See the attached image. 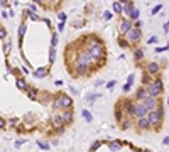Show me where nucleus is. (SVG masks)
<instances>
[{
  "mask_svg": "<svg viewBox=\"0 0 169 152\" xmlns=\"http://www.w3.org/2000/svg\"><path fill=\"white\" fill-rule=\"evenodd\" d=\"M146 118L149 120L150 129H161V125H162V122H164V107H162L161 103H157V107H156L154 110L147 111Z\"/></svg>",
  "mask_w": 169,
  "mask_h": 152,
  "instance_id": "nucleus-1",
  "label": "nucleus"
},
{
  "mask_svg": "<svg viewBox=\"0 0 169 152\" xmlns=\"http://www.w3.org/2000/svg\"><path fill=\"white\" fill-rule=\"evenodd\" d=\"M52 108L54 110H68V108H73V98L64 95V93H58L54 98H52Z\"/></svg>",
  "mask_w": 169,
  "mask_h": 152,
  "instance_id": "nucleus-2",
  "label": "nucleus"
},
{
  "mask_svg": "<svg viewBox=\"0 0 169 152\" xmlns=\"http://www.w3.org/2000/svg\"><path fill=\"white\" fill-rule=\"evenodd\" d=\"M146 91H147V96L159 98L161 95L164 93V83H162V80H161V78L150 80L149 85H146Z\"/></svg>",
  "mask_w": 169,
  "mask_h": 152,
  "instance_id": "nucleus-3",
  "label": "nucleus"
},
{
  "mask_svg": "<svg viewBox=\"0 0 169 152\" xmlns=\"http://www.w3.org/2000/svg\"><path fill=\"white\" fill-rule=\"evenodd\" d=\"M123 37L129 41L130 44H137V42H140V39H142V30L137 29V27H132Z\"/></svg>",
  "mask_w": 169,
  "mask_h": 152,
  "instance_id": "nucleus-4",
  "label": "nucleus"
},
{
  "mask_svg": "<svg viewBox=\"0 0 169 152\" xmlns=\"http://www.w3.org/2000/svg\"><path fill=\"white\" fill-rule=\"evenodd\" d=\"M157 98H154V96H146V98H142L140 100V105L146 108V111H150V110H154L156 107H157Z\"/></svg>",
  "mask_w": 169,
  "mask_h": 152,
  "instance_id": "nucleus-5",
  "label": "nucleus"
},
{
  "mask_svg": "<svg viewBox=\"0 0 169 152\" xmlns=\"http://www.w3.org/2000/svg\"><path fill=\"white\" fill-rule=\"evenodd\" d=\"M147 115V111H146V108L140 105V101H135L134 103V110H132V115H130V118H142V117H146Z\"/></svg>",
  "mask_w": 169,
  "mask_h": 152,
  "instance_id": "nucleus-6",
  "label": "nucleus"
},
{
  "mask_svg": "<svg viewBox=\"0 0 169 152\" xmlns=\"http://www.w3.org/2000/svg\"><path fill=\"white\" fill-rule=\"evenodd\" d=\"M73 74H74V78H86V76L90 74V66L76 64V68L73 69Z\"/></svg>",
  "mask_w": 169,
  "mask_h": 152,
  "instance_id": "nucleus-7",
  "label": "nucleus"
},
{
  "mask_svg": "<svg viewBox=\"0 0 169 152\" xmlns=\"http://www.w3.org/2000/svg\"><path fill=\"white\" fill-rule=\"evenodd\" d=\"M132 27H134V25H132V20H130V19H120L119 32H120V36H122V37H123V36H125V34H127Z\"/></svg>",
  "mask_w": 169,
  "mask_h": 152,
  "instance_id": "nucleus-8",
  "label": "nucleus"
},
{
  "mask_svg": "<svg viewBox=\"0 0 169 152\" xmlns=\"http://www.w3.org/2000/svg\"><path fill=\"white\" fill-rule=\"evenodd\" d=\"M146 73L147 74H150V76H156V74H159L161 73V64L159 63H147L146 64Z\"/></svg>",
  "mask_w": 169,
  "mask_h": 152,
  "instance_id": "nucleus-9",
  "label": "nucleus"
},
{
  "mask_svg": "<svg viewBox=\"0 0 169 152\" xmlns=\"http://www.w3.org/2000/svg\"><path fill=\"white\" fill-rule=\"evenodd\" d=\"M59 115H61V120H63V123H64V125H70L71 122H73V117H74V113H73V108L63 110Z\"/></svg>",
  "mask_w": 169,
  "mask_h": 152,
  "instance_id": "nucleus-10",
  "label": "nucleus"
},
{
  "mask_svg": "<svg viewBox=\"0 0 169 152\" xmlns=\"http://www.w3.org/2000/svg\"><path fill=\"white\" fill-rule=\"evenodd\" d=\"M51 123H52V127H54V129H58V130H63V129L66 127V125L63 123V120H61V115H59V113H54V115H52Z\"/></svg>",
  "mask_w": 169,
  "mask_h": 152,
  "instance_id": "nucleus-11",
  "label": "nucleus"
},
{
  "mask_svg": "<svg viewBox=\"0 0 169 152\" xmlns=\"http://www.w3.org/2000/svg\"><path fill=\"white\" fill-rule=\"evenodd\" d=\"M48 74H49V68H48V66H42V68L34 69V78H37V80H41V78H46Z\"/></svg>",
  "mask_w": 169,
  "mask_h": 152,
  "instance_id": "nucleus-12",
  "label": "nucleus"
},
{
  "mask_svg": "<svg viewBox=\"0 0 169 152\" xmlns=\"http://www.w3.org/2000/svg\"><path fill=\"white\" fill-rule=\"evenodd\" d=\"M137 129H139V130H149V129H150L149 120H147L146 117H142V118H137Z\"/></svg>",
  "mask_w": 169,
  "mask_h": 152,
  "instance_id": "nucleus-13",
  "label": "nucleus"
},
{
  "mask_svg": "<svg viewBox=\"0 0 169 152\" xmlns=\"http://www.w3.org/2000/svg\"><path fill=\"white\" fill-rule=\"evenodd\" d=\"M134 9H135V5H134V2H132V0H129L127 3H123V5H122V12H123L127 17L134 12Z\"/></svg>",
  "mask_w": 169,
  "mask_h": 152,
  "instance_id": "nucleus-14",
  "label": "nucleus"
},
{
  "mask_svg": "<svg viewBox=\"0 0 169 152\" xmlns=\"http://www.w3.org/2000/svg\"><path fill=\"white\" fill-rule=\"evenodd\" d=\"M26 91H27V98H29V100H37V96H39V90H37V88L29 86Z\"/></svg>",
  "mask_w": 169,
  "mask_h": 152,
  "instance_id": "nucleus-15",
  "label": "nucleus"
},
{
  "mask_svg": "<svg viewBox=\"0 0 169 152\" xmlns=\"http://www.w3.org/2000/svg\"><path fill=\"white\" fill-rule=\"evenodd\" d=\"M15 86H17V90H20V91H26L27 88H29L27 81L24 80V78H17V81H15Z\"/></svg>",
  "mask_w": 169,
  "mask_h": 152,
  "instance_id": "nucleus-16",
  "label": "nucleus"
},
{
  "mask_svg": "<svg viewBox=\"0 0 169 152\" xmlns=\"http://www.w3.org/2000/svg\"><path fill=\"white\" fill-rule=\"evenodd\" d=\"M147 96V91H146V86H140V88H137V91H135V100L140 101L142 98H146Z\"/></svg>",
  "mask_w": 169,
  "mask_h": 152,
  "instance_id": "nucleus-17",
  "label": "nucleus"
},
{
  "mask_svg": "<svg viewBox=\"0 0 169 152\" xmlns=\"http://www.w3.org/2000/svg\"><path fill=\"white\" fill-rule=\"evenodd\" d=\"M134 59L135 61L144 59V49H142V47H135V49H134Z\"/></svg>",
  "mask_w": 169,
  "mask_h": 152,
  "instance_id": "nucleus-18",
  "label": "nucleus"
},
{
  "mask_svg": "<svg viewBox=\"0 0 169 152\" xmlns=\"http://www.w3.org/2000/svg\"><path fill=\"white\" fill-rule=\"evenodd\" d=\"M108 149L112 152H119L120 149H122V144H120L119 140H113V142H110L108 144Z\"/></svg>",
  "mask_w": 169,
  "mask_h": 152,
  "instance_id": "nucleus-19",
  "label": "nucleus"
},
{
  "mask_svg": "<svg viewBox=\"0 0 169 152\" xmlns=\"http://www.w3.org/2000/svg\"><path fill=\"white\" fill-rule=\"evenodd\" d=\"M100 96H101V95H100V93H90L88 96H86V101H88L90 105H95V101L98 100Z\"/></svg>",
  "mask_w": 169,
  "mask_h": 152,
  "instance_id": "nucleus-20",
  "label": "nucleus"
},
{
  "mask_svg": "<svg viewBox=\"0 0 169 152\" xmlns=\"http://www.w3.org/2000/svg\"><path fill=\"white\" fill-rule=\"evenodd\" d=\"M26 30H27V25H26V24H20L19 25V42H20V46H22V39H24V36H26Z\"/></svg>",
  "mask_w": 169,
  "mask_h": 152,
  "instance_id": "nucleus-21",
  "label": "nucleus"
},
{
  "mask_svg": "<svg viewBox=\"0 0 169 152\" xmlns=\"http://www.w3.org/2000/svg\"><path fill=\"white\" fill-rule=\"evenodd\" d=\"M117 42H119V46L122 47V49H129V47H130V42L125 39V37H119V39H117Z\"/></svg>",
  "mask_w": 169,
  "mask_h": 152,
  "instance_id": "nucleus-22",
  "label": "nucleus"
},
{
  "mask_svg": "<svg viewBox=\"0 0 169 152\" xmlns=\"http://www.w3.org/2000/svg\"><path fill=\"white\" fill-rule=\"evenodd\" d=\"M24 123H26V125H34V123H36V117H34V113H29V115H26V118H24Z\"/></svg>",
  "mask_w": 169,
  "mask_h": 152,
  "instance_id": "nucleus-23",
  "label": "nucleus"
},
{
  "mask_svg": "<svg viewBox=\"0 0 169 152\" xmlns=\"http://www.w3.org/2000/svg\"><path fill=\"white\" fill-rule=\"evenodd\" d=\"M81 115H83L85 122H91L93 120V115H91V111L90 110H81Z\"/></svg>",
  "mask_w": 169,
  "mask_h": 152,
  "instance_id": "nucleus-24",
  "label": "nucleus"
},
{
  "mask_svg": "<svg viewBox=\"0 0 169 152\" xmlns=\"http://www.w3.org/2000/svg\"><path fill=\"white\" fill-rule=\"evenodd\" d=\"M10 47H12V42H10V41H5V42H3V54H5V56L10 54Z\"/></svg>",
  "mask_w": 169,
  "mask_h": 152,
  "instance_id": "nucleus-25",
  "label": "nucleus"
},
{
  "mask_svg": "<svg viewBox=\"0 0 169 152\" xmlns=\"http://www.w3.org/2000/svg\"><path fill=\"white\" fill-rule=\"evenodd\" d=\"M150 83V74H147L146 71L142 73V86H146V85H149Z\"/></svg>",
  "mask_w": 169,
  "mask_h": 152,
  "instance_id": "nucleus-26",
  "label": "nucleus"
},
{
  "mask_svg": "<svg viewBox=\"0 0 169 152\" xmlns=\"http://www.w3.org/2000/svg\"><path fill=\"white\" fill-rule=\"evenodd\" d=\"M112 9H113L115 14H122V3H119V2L115 0V2H113V5H112Z\"/></svg>",
  "mask_w": 169,
  "mask_h": 152,
  "instance_id": "nucleus-27",
  "label": "nucleus"
},
{
  "mask_svg": "<svg viewBox=\"0 0 169 152\" xmlns=\"http://www.w3.org/2000/svg\"><path fill=\"white\" fill-rule=\"evenodd\" d=\"M56 59V47H51L49 49V64H52Z\"/></svg>",
  "mask_w": 169,
  "mask_h": 152,
  "instance_id": "nucleus-28",
  "label": "nucleus"
},
{
  "mask_svg": "<svg viewBox=\"0 0 169 152\" xmlns=\"http://www.w3.org/2000/svg\"><path fill=\"white\" fill-rule=\"evenodd\" d=\"M37 147H39V149H42V151H49L51 149V145L49 144H46V142H37Z\"/></svg>",
  "mask_w": 169,
  "mask_h": 152,
  "instance_id": "nucleus-29",
  "label": "nucleus"
},
{
  "mask_svg": "<svg viewBox=\"0 0 169 152\" xmlns=\"http://www.w3.org/2000/svg\"><path fill=\"white\" fill-rule=\"evenodd\" d=\"M58 41H59L58 34H52V37H51V47H56L58 46Z\"/></svg>",
  "mask_w": 169,
  "mask_h": 152,
  "instance_id": "nucleus-30",
  "label": "nucleus"
},
{
  "mask_svg": "<svg viewBox=\"0 0 169 152\" xmlns=\"http://www.w3.org/2000/svg\"><path fill=\"white\" fill-rule=\"evenodd\" d=\"M112 17H113V12H110V10L103 12V19H105V20H110Z\"/></svg>",
  "mask_w": 169,
  "mask_h": 152,
  "instance_id": "nucleus-31",
  "label": "nucleus"
},
{
  "mask_svg": "<svg viewBox=\"0 0 169 152\" xmlns=\"http://www.w3.org/2000/svg\"><path fill=\"white\" fill-rule=\"evenodd\" d=\"M161 10H162V5H156V7L152 9V15H156V14H159Z\"/></svg>",
  "mask_w": 169,
  "mask_h": 152,
  "instance_id": "nucleus-32",
  "label": "nucleus"
},
{
  "mask_svg": "<svg viewBox=\"0 0 169 152\" xmlns=\"http://www.w3.org/2000/svg\"><path fill=\"white\" fill-rule=\"evenodd\" d=\"M5 36H7V30L3 29V27H0V39L3 41L5 39Z\"/></svg>",
  "mask_w": 169,
  "mask_h": 152,
  "instance_id": "nucleus-33",
  "label": "nucleus"
},
{
  "mask_svg": "<svg viewBox=\"0 0 169 152\" xmlns=\"http://www.w3.org/2000/svg\"><path fill=\"white\" fill-rule=\"evenodd\" d=\"M27 10H29V12H32V14H34V12L37 10V7H36V3H30L29 7H27Z\"/></svg>",
  "mask_w": 169,
  "mask_h": 152,
  "instance_id": "nucleus-34",
  "label": "nucleus"
},
{
  "mask_svg": "<svg viewBox=\"0 0 169 152\" xmlns=\"http://www.w3.org/2000/svg\"><path fill=\"white\" fill-rule=\"evenodd\" d=\"M134 80H135V74H129V78H127V83H129V85H134Z\"/></svg>",
  "mask_w": 169,
  "mask_h": 152,
  "instance_id": "nucleus-35",
  "label": "nucleus"
},
{
  "mask_svg": "<svg viewBox=\"0 0 169 152\" xmlns=\"http://www.w3.org/2000/svg\"><path fill=\"white\" fill-rule=\"evenodd\" d=\"M166 51H168V46H162V47H156V52H166Z\"/></svg>",
  "mask_w": 169,
  "mask_h": 152,
  "instance_id": "nucleus-36",
  "label": "nucleus"
},
{
  "mask_svg": "<svg viewBox=\"0 0 169 152\" xmlns=\"http://www.w3.org/2000/svg\"><path fill=\"white\" fill-rule=\"evenodd\" d=\"M115 85H117V81H108V83H107V88L112 90V88H115Z\"/></svg>",
  "mask_w": 169,
  "mask_h": 152,
  "instance_id": "nucleus-37",
  "label": "nucleus"
},
{
  "mask_svg": "<svg viewBox=\"0 0 169 152\" xmlns=\"http://www.w3.org/2000/svg\"><path fill=\"white\" fill-rule=\"evenodd\" d=\"M5 127H7V122L3 120V118H0V130H3Z\"/></svg>",
  "mask_w": 169,
  "mask_h": 152,
  "instance_id": "nucleus-38",
  "label": "nucleus"
},
{
  "mask_svg": "<svg viewBox=\"0 0 169 152\" xmlns=\"http://www.w3.org/2000/svg\"><path fill=\"white\" fill-rule=\"evenodd\" d=\"M98 147H100V142H93V144H91V152H93V151H97Z\"/></svg>",
  "mask_w": 169,
  "mask_h": 152,
  "instance_id": "nucleus-39",
  "label": "nucleus"
},
{
  "mask_svg": "<svg viewBox=\"0 0 169 152\" xmlns=\"http://www.w3.org/2000/svg\"><path fill=\"white\" fill-rule=\"evenodd\" d=\"M130 88H132V85H129V83H125V85H123V91H125V93H129Z\"/></svg>",
  "mask_w": 169,
  "mask_h": 152,
  "instance_id": "nucleus-40",
  "label": "nucleus"
},
{
  "mask_svg": "<svg viewBox=\"0 0 169 152\" xmlns=\"http://www.w3.org/2000/svg\"><path fill=\"white\" fill-rule=\"evenodd\" d=\"M58 17H59V20L64 22V20H66V14H64V12H59V14H58Z\"/></svg>",
  "mask_w": 169,
  "mask_h": 152,
  "instance_id": "nucleus-41",
  "label": "nucleus"
},
{
  "mask_svg": "<svg viewBox=\"0 0 169 152\" xmlns=\"http://www.w3.org/2000/svg\"><path fill=\"white\" fill-rule=\"evenodd\" d=\"M162 30H164L166 34L169 32V24H168V22H164V24H162Z\"/></svg>",
  "mask_w": 169,
  "mask_h": 152,
  "instance_id": "nucleus-42",
  "label": "nucleus"
},
{
  "mask_svg": "<svg viewBox=\"0 0 169 152\" xmlns=\"http://www.w3.org/2000/svg\"><path fill=\"white\" fill-rule=\"evenodd\" d=\"M64 25H66V24H64V22L61 20L59 24H58V30H59V32H61V30H64Z\"/></svg>",
  "mask_w": 169,
  "mask_h": 152,
  "instance_id": "nucleus-43",
  "label": "nucleus"
},
{
  "mask_svg": "<svg viewBox=\"0 0 169 152\" xmlns=\"http://www.w3.org/2000/svg\"><path fill=\"white\" fill-rule=\"evenodd\" d=\"M17 122H19L17 118H10V120H9V123H10V125H14V127H15V125H17Z\"/></svg>",
  "mask_w": 169,
  "mask_h": 152,
  "instance_id": "nucleus-44",
  "label": "nucleus"
},
{
  "mask_svg": "<svg viewBox=\"0 0 169 152\" xmlns=\"http://www.w3.org/2000/svg\"><path fill=\"white\" fill-rule=\"evenodd\" d=\"M168 144H169V137L166 135V137H164V140H162V145H164V147H168Z\"/></svg>",
  "mask_w": 169,
  "mask_h": 152,
  "instance_id": "nucleus-45",
  "label": "nucleus"
},
{
  "mask_svg": "<svg viewBox=\"0 0 169 152\" xmlns=\"http://www.w3.org/2000/svg\"><path fill=\"white\" fill-rule=\"evenodd\" d=\"M24 144H26V142H24L22 139H20V140H17L15 144H14V145H15V147H20V145H24Z\"/></svg>",
  "mask_w": 169,
  "mask_h": 152,
  "instance_id": "nucleus-46",
  "label": "nucleus"
},
{
  "mask_svg": "<svg viewBox=\"0 0 169 152\" xmlns=\"http://www.w3.org/2000/svg\"><path fill=\"white\" fill-rule=\"evenodd\" d=\"M83 24H85V22H74L73 25H74V27H83Z\"/></svg>",
  "mask_w": 169,
  "mask_h": 152,
  "instance_id": "nucleus-47",
  "label": "nucleus"
},
{
  "mask_svg": "<svg viewBox=\"0 0 169 152\" xmlns=\"http://www.w3.org/2000/svg\"><path fill=\"white\" fill-rule=\"evenodd\" d=\"M7 15H9V17H14V15H15V12H14V9H10V10H9V14H7Z\"/></svg>",
  "mask_w": 169,
  "mask_h": 152,
  "instance_id": "nucleus-48",
  "label": "nucleus"
},
{
  "mask_svg": "<svg viewBox=\"0 0 169 152\" xmlns=\"http://www.w3.org/2000/svg\"><path fill=\"white\" fill-rule=\"evenodd\" d=\"M101 85H103V81H101V80H97V81H95V86H101Z\"/></svg>",
  "mask_w": 169,
  "mask_h": 152,
  "instance_id": "nucleus-49",
  "label": "nucleus"
},
{
  "mask_svg": "<svg viewBox=\"0 0 169 152\" xmlns=\"http://www.w3.org/2000/svg\"><path fill=\"white\" fill-rule=\"evenodd\" d=\"M70 91H71V93H73V95H78V90H76V88H73V86H71V88H70Z\"/></svg>",
  "mask_w": 169,
  "mask_h": 152,
  "instance_id": "nucleus-50",
  "label": "nucleus"
},
{
  "mask_svg": "<svg viewBox=\"0 0 169 152\" xmlns=\"http://www.w3.org/2000/svg\"><path fill=\"white\" fill-rule=\"evenodd\" d=\"M156 41H157V37H156V36H154V37H150V39H149V44H154Z\"/></svg>",
  "mask_w": 169,
  "mask_h": 152,
  "instance_id": "nucleus-51",
  "label": "nucleus"
},
{
  "mask_svg": "<svg viewBox=\"0 0 169 152\" xmlns=\"http://www.w3.org/2000/svg\"><path fill=\"white\" fill-rule=\"evenodd\" d=\"M0 5L2 7H7V0H0Z\"/></svg>",
  "mask_w": 169,
  "mask_h": 152,
  "instance_id": "nucleus-52",
  "label": "nucleus"
},
{
  "mask_svg": "<svg viewBox=\"0 0 169 152\" xmlns=\"http://www.w3.org/2000/svg\"><path fill=\"white\" fill-rule=\"evenodd\" d=\"M32 2H34V3H36V5H41V3H42V2H44V0H32Z\"/></svg>",
  "mask_w": 169,
  "mask_h": 152,
  "instance_id": "nucleus-53",
  "label": "nucleus"
},
{
  "mask_svg": "<svg viewBox=\"0 0 169 152\" xmlns=\"http://www.w3.org/2000/svg\"><path fill=\"white\" fill-rule=\"evenodd\" d=\"M117 2H119V3H122V5H123V3H127L129 0H117Z\"/></svg>",
  "mask_w": 169,
  "mask_h": 152,
  "instance_id": "nucleus-54",
  "label": "nucleus"
},
{
  "mask_svg": "<svg viewBox=\"0 0 169 152\" xmlns=\"http://www.w3.org/2000/svg\"><path fill=\"white\" fill-rule=\"evenodd\" d=\"M144 152H149V151H144Z\"/></svg>",
  "mask_w": 169,
  "mask_h": 152,
  "instance_id": "nucleus-55",
  "label": "nucleus"
}]
</instances>
